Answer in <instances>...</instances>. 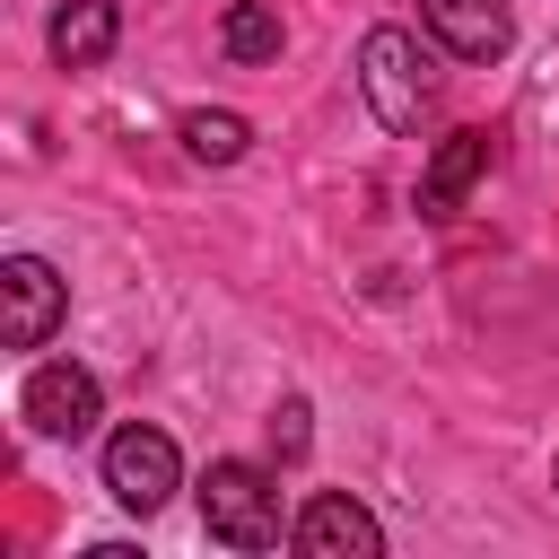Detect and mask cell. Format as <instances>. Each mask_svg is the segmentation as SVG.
I'll return each instance as SVG.
<instances>
[{
	"label": "cell",
	"instance_id": "cell-6",
	"mask_svg": "<svg viewBox=\"0 0 559 559\" xmlns=\"http://www.w3.org/2000/svg\"><path fill=\"white\" fill-rule=\"evenodd\" d=\"M288 542H297L306 559H376V550H384V524H376L358 498L323 489V498H306V507H297Z\"/></svg>",
	"mask_w": 559,
	"mask_h": 559
},
{
	"label": "cell",
	"instance_id": "cell-4",
	"mask_svg": "<svg viewBox=\"0 0 559 559\" xmlns=\"http://www.w3.org/2000/svg\"><path fill=\"white\" fill-rule=\"evenodd\" d=\"M70 314V280L44 262V253H9L0 262V341L9 349H44Z\"/></svg>",
	"mask_w": 559,
	"mask_h": 559
},
{
	"label": "cell",
	"instance_id": "cell-1",
	"mask_svg": "<svg viewBox=\"0 0 559 559\" xmlns=\"http://www.w3.org/2000/svg\"><path fill=\"white\" fill-rule=\"evenodd\" d=\"M358 96H367V114H376L384 131H419V122L437 114V70H428L419 35L376 26V35L358 44Z\"/></svg>",
	"mask_w": 559,
	"mask_h": 559
},
{
	"label": "cell",
	"instance_id": "cell-13",
	"mask_svg": "<svg viewBox=\"0 0 559 559\" xmlns=\"http://www.w3.org/2000/svg\"><path fill=\"white\" fill-rule=\"evenodd\" d=\"M550 489H559V463H550Z\"/></svg>",
	"mask_w": 559,
	"mask_h": 559
},
{
	"label": "cell",
	"instance_id": "cell-8",
	"mask_svg": "<svg viewBox=\"0 0 559 559\" xmlns=\"http://www.w3.org/2000/svg\"><path fill=\"white\" fill-rule=\"evenodd\" d=\"M480 175H489V131H445L437 157H428V175H419V210L428 218H454Z\"/></svg>",
	"mask_w": 559,
	"mask_h": 559
},
{
	"label": "cell",
	"instance_id": "cell-11",
	"mask_svg": "<svg viewBox=\"0 0 559 559\" xmlns=\"http://www.w3.org/2000/svg\"><path fill=\"white\" fill-rule=\"evenodd\" d=\"M218 52H227V61H280V9L236 0V9L218 17Z\"/></svg>",
	"mask_w": 559,
	"mask_h": 559
},
{
	"label": "cell",
	"instance_id": "cell-3",
	"mask_svg": "<svg viewBox=\"0 0 559 559\" xmlns=\"http://www.w3.org/2000/svg\"><path fill=\"white\" fill-rule=\"evenodd\" d=\"M105 489H114V507H131V515H157L175 489H183V454H175V437L166 428H114L105 437Z\"/></svg>",
	"mask_w": 559,
	"mask_h": 559
},
{
	"label": "cell",
	"instance_id": "cell-7",
	"mask_svg": "<svg viewBox=\"0 0 559 559\" xmlns=\"http://www.w3.org/2000/svg\"><path fill=\"white\" fill-rule=\"evenodd\" d=\"M419 26L454 52V61H498L515 44V9L507 0H419Z\"/></svg>",
	"mask_w": 559,
	"mask_h": 559
},
{
	"label": "cell",
	"instance_id": "cell-10",
	"mask_svg": "<svg viewBox=\"0 0 559 559\" xmlns=\"http://www.w3.org/2000/svg\"><path fill=\"white\" fill-rule=\"evenodd\" d=\"M175 140H183V157H201V166H236V157L253 148V122L227 114V105H192V114L175 122Z\"/></svg>",
	"mask_w": 559,
	"mask_h": 559
},
{
	"label": "cell",
	"instance_id": "cell-5",
	"mask_svg": "<svg viewBox=\"0 0 559 559\" xmlns=\"http://www.w3.org/2000/svg\"><path fill=\"white\" fill-rule=\"evenodd\" d=\"M96 376L87 367H70V358H52V367H35L26 376V393H17V411H26V428L35 437H87L96 428Z\"/></svg>",
	"mask_w": 559,
	"mask_h": 559
},
{
	"label": "cell",
	"instance_id": "cell-9",
	"mask_svg": "<svg viewBox=\"0 0 559 559\" xmlns=\"http://www.w3.org/2000/svg\"><path fill=\"white\" fill-rule=\"evenodd\" d=\"M114 35H122V9L114 0H61L52 9V61L61 70H96L114 52Z\"/></svg>",
	"mask_w": 559,
	"mask_h": 559
},
{
	"label": "cell",
	"instance_id": "cell-2",
	"mask_svg": "<svg viewBox=\"0 0 559 559\" xmlns=\"http://www.w3.org/2000/svg\"><path fill=\"white\" fill-rule=\"evenodd\" d=\"M201 533L227 550H271L280 542V480L262 463H210L201 472Z\"/></svg>",
	"mask_w": 559,
	"mask_h": 559
},
{
	"label": "cell",
	"instance_id": "cell-12",
	"mask_svg": "<svg viewBox=\"0 0 559 559\" xmlns=\"http://www.w3.org/2000/svg\"><path fill=\"white\" fill-rule=\"evenodd\" d=\"M271 445H280V463H297V454H306V402H297V393L271 411Z\"/></svg>",
	"mask_w": 559,
	"mask_h": 559
}]
</instances>
